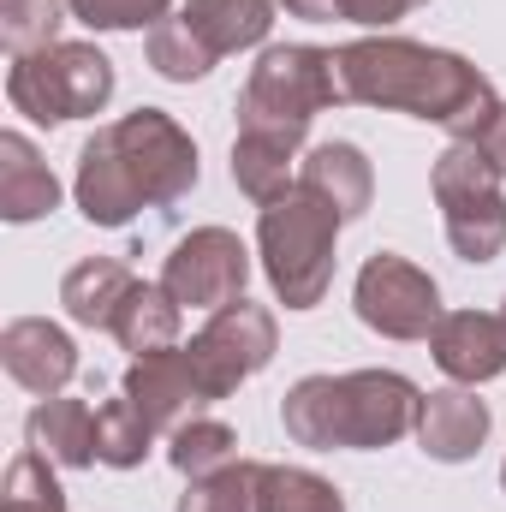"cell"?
<instances>
[{
  "instance_id": "6da1fadb",
  "label": "cell",
  "mask_w": 506,
  "mask_h": 512,
  "mask_svg": "<svg viewBox=\"0 0 506 512\" xmlns=\"http://www.w3.org/2000/svg\"><path fill=\"white\" fill-rule=\"evenodd\" d=\"M334 84H340V102L429 120L453 143H477L501 114L495 84L465 54H447L411 36H364L334 48Z\"/></svg>"
},
{
  "instance_id": "7a4b0ae2",
  "label": "cell",
  "mask_w": 506,
  "mask_h": 512,
  "mask_svg": "<svg viewBox=\"0 0 506 512\" xmlns=\"http://www.w3.org/2000/svg\"><path fill=\"white\" fill-rule=\"evenodd\" d=\"M197 185V143L161 108H137L126 120L102 126L78 149L72 197L84 221L131 227L143 209H173Z\"/></svg>"
},
{
  "instance_id": "3957f363",
  "label": "cell",
  "mask_w": 506,
  "mask_h": 512,
  "mask_svg": "<svg viewBox=\"0 0 506 512\" xmlns=\"http://www.w3.org/2000/svg\"><path fill=\"white\" fill-rule=\"evenodd\" d=\"M423 393L399 370H352V376H304L280 399V423L298 447L334 453H376L405 435H417Z\"/></svg>"
},
{
  "instance_id": "277c9868",
  "label": "cell",
  "mask_w": 506,
  "mask_h": 512,
  "mask_svg": "<svg viewBox=\"0 0 506 512\" xmlns=\"http://www.w3.org/2000/svg\"><path fill=\"white\" fill-rule=\"evenodd\" d=\"M340 215L310 197V191H286L280 203L262 209L256 221V256L262 274L274 286V298L286 310H316L328 280H334V239H340Z\"/></svg>"
},
{
  "instance_id": "5b68a950",
  "label": "cell",
  "mask_w": 506,
  "mask_h": 512,
  "mask_svg": "<svg viewBox=\"0 0 506 512\" xmlns=\"http://www.w3.org/2000/svg\"><path fill=\"white\" fill-rule=\"evenodd\" d=\"M6 102H12V114H24L36 126L96 120L114 102V60L96 42H54L42 54L12 60Z\"/></svg>"
},
{
  "instance_id": "8992f818",
  "label": "cell",
  "mask_w": 506,
  "mask_h": 512,
  "mask_svg": "<svg viewBox=\"0 0 506 512\" xmlns=\"http://www.w3.org/2000/svg\"><path fill=\"white\" fill-rule=\"evenodd\" d=\"M340 102L334 84V54L328 48H304V42H280L262 48L239 90V131H292L304 137L322 108Z\"/></svg>"
},
{
  "instance_id": "52a82bcc",
  "label": "cell",
  "mask_w": 506,
  "mask_h": 512,
  "mask_svg": "<svg viewBox=\"0 0 506 512\" xmlns=\"http://www.w3.org/2000/svg\"><path fill=\"white\" fill-rule=\"evenodd\" d=\"M429 185H435L453 256L459 262H495L506 251V179L489 161V149L483 143H447Z\"/></svg>"
},
{
  "instance_id": "ba28073f",
  "label": "cell",
  "mask_w": 506,
  "mask_h": 512,
  "mask_svg": "<svg viewBox=\"0 0 506 512\" xmlns=\"http://www.w3.org/2000/svg\"><path fill=\"white\" fill-rule=\"evenodd\" d=\"M274 346H280L274 316L262 304H251V298H233L185 346V364H191V376L203 387V399H227V393H239V387L251 382L256 370L274 364Z\"/></svg>"
},
{
  "instance_id": "9c48e42d",
  "label": "cell",
  "mask_w": 506,
  "mask_h": 512,
  "mask_svg": "<svg viewBox=\"0 0 506 512\" xmlns=\"http://www.w3.org/2000/svg\"><path fill=\"white\" fill-rule=\"evenodd\" d=\"M352 304H358V322L370 334H381V340H429L435 322L447 316L441 310V286L417 262H405L393 251H376L358 268Z\"/></svg>"
},
{
  "instance_id": "30bf717a",
  "label": "cell",
  "mask_w": 506,
  "mask_h": 512,
  "mask_svg": "<svg viewBox=\"0 0 506 512\" xmlns=\"http://www.w3.org/2000/svg\"><path fill=\"white\" fill-rule=\"evenodd\" d=\"M245 280H251V251L227 227L185 233L173 256L161 262V286L179 310H221V304L245 298Z\"/></svg>"
},
{
  "instance_id": "8fae6325",
  "label": "cell",
  "mask_w": 506,
  "mask_h": 512,
  "mask_svg": "<svg viewBox=\"0 0 506 512\" xmlns=\"http://www.w3.org/2000/svg\"><path fill=\"white\" fill-rule=\"evenodd\" d=\"M429 352L441 364V376H453L459 387H483L506 376V322L501 310H447L429 334Z\"/></svg>"
},
{
  "instance_id": "7c38bea8",
  "label": "cell",
  "mask_w": 506,
  "mask_h": 512,
  "mask_svg": "<svg viewBox=\"0 0 506 512\" xmlns=\"http://www.w3.org/2000/svg\"><path fill=\"white\" fill-rule=\"evenodd\" d=\"M0 364H6V376L24 387V393L54 399V393H66V382L78 376V346H72L66 328H54L42 316H18L0 334Z\"/></svg>"
},
{
  "instance_id": "4fadbf2b",
  "label": "cell",
  "mask_w": 506,
  "mask_h": 512,
  "mask_svg": "<svg viewBox=\"0 0 506 512\" xmlns=\"http://www.w3.org/2000/svg\"><path fill=\"white\" fill-rule=\"evenodd\" d=\"M126 399L143 411V423H149L155 435L185 429V423L197 417V405H209L203 387H197V376H191V364H185V346H173V352H149V358H131Z\"/></svg>"
},
{
  "instance_id": "5bb4252c",
  "label": "cell",
  "mask_w": 506,
  "mask_h": 512,
  "mask_svg": "<svg viewBox=\"0 0 506 512\" xmlns=\"http://www.w3.org/2000/svg\"><path fill=\"white\" fill-rule=\"evenodd\" d=\"M483 441H489V405L477 399V387L453 382V387H441V393L423 399V411H417V447L429 459L465 465V459L483 453Z\"/></svg>"
},
{
  "instance_id": "9a60e30c",
  "label": "cell",
  "mask_w": 506,
  "mask_h": 512,
  "mask_svg": "<svg viewBox=\"0 0 506 512\" xmlns=\"http://www.w3.org/2000/svg\"><path fill=\"white\" fill-rule=\"evenodd\" d=\"M298 191L322 197L340 221H358L376 197V173H370V155L358 143H316L304 161H298Z\"/></svg>"
},
{
  "instance_id": "2e32d148",
  "label": "cell",
  "mask_w": 506,
  "mask_h": 512,
  "mask_svg": "<svg viewBox=\"0 0 506 512\" xmlns=\"http://www.w3.org/2000/svg\"><path fill=\"white\" fill-rule=\"evenodd\" d=\"M54 209H60V179L48 173L36 143L24 131H0V215L12 227H24V221H42Z\"/></svg>"
},
{
  "instance_id": "e0dca14e",
  "label": "cell",
  "mask_w": 506,
  "mask_h": 512,
  "mask_svg": "<svg viewBox=\"0 0 506 512\" xmlns=\"http://www.w3.org/2000/svg\"><path fill=\"white\" fill-rule=\"evenodd\" d=\"M24 441H30L42 459H54V465L84 471V465H96V411H90L84 399H66V393L36 399V411H30V423H24Z\"/></svg>"
},
{
  "instance_id": "ac0fdd59",
  "label": "cell",
  "mask_w": 506,
  "mask_h": 512,
  "mask_svg": "<svg viewBox=\"0 0 506 512\" xmlns=\"http://www.w3.org/2000/svg\"><path fill=\"white\" fill-rule=\"evenodd\" d=\"M298 149H304V137H292V131H239V143H233V185L262 209L280 203L286 191H298L292 185Z\"/></svg>"
},
{
  "instance_id": "d6986e66",
  "label": "cell",
  "mask_w": 506,
  "mask_h": 512,
  "mask_svg": "<svg viewBox=\"0 0 506 512\" xmlns=\"http://www.w3.org/2000/svg\"><path fill=\"white\" fill-rule=\"evenodd\" d=\"M131 286H137V274H131L126 262H108V256H84L78 268H66V280H60V304H66V316L78 322V328H114V316H120V304L131 298Z\"/></svg>"
},
{
  "instance_id": "ffe728a7",
  "label": "cell",
  "mask_w": 506,
  "mask_h": 512,
  "mask_svg": "<svg viewBox=\"0 0 506 512\" xmlns=\"http://www.w3.org/2000/svg\"><path fill=\"white\" fill-rule=\"evenodd\" d=\"M274 6H280V0H191L179 18H185V30H191L215 60H227V54L256 48V42L268 36Z\"/></svg>"
},
{
  "instance_id": "44dd1931",
  "label": "cell",
  "mask_w": 506,
  "mask_h": 512,
  "mask_svg": "<svg viewBox=\"0 0 506 512\" xmlns=\"http://www.w3.org/2000/svg\"><path fill=\"white\" fill-rule=\"evenodd\" d=\"M179 316H185V310L167 298V286H161V280H155V286H149V280H137V286H131V298L120 304V316H114V328H108V334L126 346L131 358L173 352V346H179Z\"/></svg>"
},
{
  "instance_id": "7402d4cb",
  "label": "cell",
  "mask_w": 506,
  "mask_h": 512,
  "mask_svg": "<svg viewBox=\"0 0 506 512\" xmlns=\"http://www.w3.org/2000/svg\"><path fill=\"white\" fill-rule=\"evenodd\" d=\"M262 507V459H233L209 477H191L179 512H256Z\"/></svg>"
},
{
  "instance_id": "603a6c76",
  "label": "cell",
  "mask_w": 506,
  "mask_h": 512,
  "mask_svg": "<svg viewBox=\"0 0 506 512\" xmlns=\"http://www.w3.org/2000/svg\"><path fill=\"white\" fill-rule=\"evenodd\" d=\"M149 447H155V429L143 423V411L131 405L126 393L108 399V405L96 411V465H108V471H131V465L149 459Z\"/></svg>"
},
{
  "instance_id": "cb8c5ba5",
  "label": "cell",
  "mask_w": 506,
  "mask_h": 512,
  "mask_svg": "<svg viewBox=\"0 0 506 512\" xmlns=\"http://www.w3.org/2000/svg\"><path fill=\"white\" fill-rule=\"evenodd\" d=\"M167 459H173L179 477H209V471L239 459V435L227 423H215V417H191L185 429L167 435Z\"/></svg>"
},
{
  "instance_id": "d4e9b609",
  "label": "cell",
  "mask_w": 506,
  "mask_h": 512,
  "mask_svg": "<svg viewBox=\"0 0 506 512\" xmlns=\"http://www.w3.org/2000/svg\"><path fill=\"white\" fill-rule=\"evenodd\" d=\"M256 512H346L340 489L304 465H262V507Z\"/></svg>"
},
{
  "instance_id": "484cf974",
  "label": "cell",
  "mask_w": 506,
  "mask_h": 512,
  "mask_svg": "<svg viewBox=\"0 0 506 512\" xmlns=\"http://www.w3.org/2000/svg\"><path fill=\"white\" fill-rule=\"evenodd\" d=\"M66 0H0V42L12 60L24 54H42L60 42V24H66Z\"/></svg>"
},
{
  "instance_id": "4316f807",
  "label": "cell",
  "mask_w": 506,
  "mask_h": 512,
  "mask_svg": "<svg viewBox=\"0 0 506 512\" xmlns=\"http://www.w3.org/2000/svg\"><path fill=\"white\" fill-rule=\"evenodd\" d=\"M0 512H66V489H60V477H54V459H42L36 447H24V453L6 465Z\"/></svg>"
},
{
  "instance_id": "83f0119b",
  "label": "cell",
  "mask_w": 506,
  "mask_h": 512,
  "mask_svg": "<svg viewBox=\"0 0 506 512\" xmlns=\"http://www.w3.org/2000/svg\"><path fill=\"white\" fill-rule=\"evenodd\" d=\"M143 48H149V66H155L167 84H197V78L215 66V54L185 30V18H161V24L149 30Z\"/></svg>"
},
{
  "instance_id": "f1b7e54d",
  "label": "cell",
  "mask_w": 506,
  "mask_h": 512,
  "mask_svg": "<svg viewBox=\"0 0 506 512\" xmlns=\"http://www.w3.org/2000/svg\"><path fill=\"white\" fill-rule=\"evenodd\" d=\"M292 18H310V24H370V30H387V24H399L405 12H417V6H429V0H280Z\"/></svg>"
},
{
  "instance_id": "f546056e",
  "label": "cell",
  "mask_w": 506,
  "mask_h": 512,
  "mask_svg": "<svg viewBox=\"0 0 506 512\" xmlns=\"http://www.w3.org/2000/svg\"><path fill=\"white\" fill-rule=\"evenodd\" d=\"M66 6L90 30H155L161 18H173V0H66Z\"/></svg>"
},
{
  "instance_id": "4dcf8cb0",
  "label": "cell",
  "mask_w": 506,
  "mask_h": 512,
  "mask_svg": "<svg viewBox=\"0 0 506 512\" xmlns=\"http://www.w3.org/2000/svg\"><path fill=\"white\" fill-rule=\"evenodd\" d=\"M477 143H483V149H489V161H495V167H501V179H506V102H501V114H495V126L483 131V137H477Z\"/></svg>"
},
{
  "instance_id": "1f68e13d",
  "label": "cell",
  "mask_w": 506,
  "mask_h": 512,
  "mask_svg": "<svg viewBox=\"0 0 506 512\" xmlns=\"http://www.w3.org/2000/svg\"><path fill=\"white\" fill-rule=\"evenodd\" d=\"M501 489H506V465H501Z\"/></svg>"
},
{
  "instance_id": "d6a6232c",
  "label": "cell",
  "mask_w": 506,
  "mask_h": 512,
  "mask_svg": "<svg viewBox=\"0 0 506 512\" xmlns=\"http://www.w3.org/2000/svg\"><path fill=\"white\" fill-rule=\"evenodd\" d=\"M501 322H506V304H501Z\"/></svg>"
}]
</instances>
